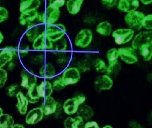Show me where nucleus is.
<instances>
[{"mask_svg":"<svg viewBox=\"0 0 152 128\" xmlns=\"http://www.w3.org/2000/svg\"><path fill=\"white\" fill-rule=\"evenodd\" d=\"M129 126L130 127L134 128H142V127L139 122L135 121H129Z\"/></svg>","mask_w":152,"mask_h":128,"instance_id":"nucleus-43","label":"nucleus"},{"mask_svg":"<svg viewBox=\"0 0 152 128\" xmlns=\"http://www.w3.org/2000/svg\"><path fill=\"white\" fill-rule=\"evenodd\" d=\"M39 74L41 77L44 78H52L56 75L55 67L51 63H46L41 67L39 71Z\"/></svg>","mask_w":152,"mask_h":128,"instance_id":"nucleus-24","label":"nucleus"},{"mask_svg":"<svg viewBox=\"0 0 152 128\" xmlns=\"http://www.w3.org/2000/svg\"><path fill=\"white\" fill-rule=\"evenodd\" d=\"M84 128H99V124L96 121H88L85 123L84 126Z\"/></svg>","mask_w":152,"mask_h":128,"instance_id":"nucleus-41","label":"nucleus"},{"mask_svg":"<svg viewBox=\"0 0 152 128\" xmlns=\"http://www.w3.org/2000/svg\"><path fill=\"white\" fill-rule=\"evenodd\" d=\"M80 105L77 99L75 96L64 101L62 105V109L66 115L72 116L77 113Z\"/></svg>","mask_w":152,"mask_h":128,"instance_id":"nucleus-12","label":"nucleus"},{"mask_svg":"<svg viewBox=\"0 0 152 128\" xmlns=\"http://www.w3.org/2000/svg\"><path fill=\"white\" fill-rule=\"evenodd\" d=\"M66 1V0H48V4L61 9L65 6Z\"/></svg>","mask_w":152,"mask_h":128,"instance_id":"nucleus-39","label":"nucleus"},{"mask_svg":"<svg viewBox=\"0 0 152 128\" xmlns=\"http://www.w3.org/2000/svg\"><path fill=\"white\" fill-rule=\"evenodd\" d=\"M139 6V0H118L117 7L120 11L128 13L135 11Z\"/></svg>","mask_w":152,"mask_h":128,"instance_id":"nucleus-14","label":"nucleus"},{"mask_svg":"<svg viewBox=\"0 0 152 128\" xmlns=\"http://www.w3.org/2000/svg\"><path fill=\"white\" fill-rule=\"evenodd\" d=\"M14 124V119L10 114L3 113L0 117V128H12Z\"/></svg>","mask_w":152,"mask_h":128,"instance_id":"nucleus-29","label":"nucleus"},{"mask_svg":"<svg viewBox=\"0 0 152 128\" xmlns=\"http://www.w3.org/2000/svg\"><path fill=\"white\" fill-rule=\"evenodd\" d=\"M3 114V109L0 107V117Z\"/></svg>","mask_w":152,"mask_h":128,"instance_id":"nucleus-49","label":"nucleus"},{"mask_svg":"<svg viewBox=\"0 0 152 128\" xmlns=\"http://www.w3.org/2000/svg\"><path fill=\"white\" fill-rule=\"evenodd\" d=\"M19 87L18 85L12 84L6 88V92L7 95L10 97H13L16 96L18 93Z\"/></svg>","mask_w":152,"mask_h":128,"instance_id":"nucleus-36","label":"nucleus"},{"mask_svg":"<svg viewBox=\"0 0 152 128\" xmlns=\"http://www.w3.org/2000/svg\"><path fill=\"white\" fill-rule=\"evenodd\" d=\"M9 18L8 10L3 6H0V23L6 21Z\"/></svg>","mask_w":152,"mask_h":128,"instance_id":"nucleus-40","label":"nucleus"},{"mask_svg":"<svg viewBox=\"0 0 152 128\" xmlns=\"http://www.w3.org/2000/svg\"><path fill=\"white\" fill-rule=\"evenodd\" d=\"M121 69V66L119 63L118 62L114 66H109L107 67L106 73L108 75L111 76H115L118 75Z\"/></svg>","mask_w":152,"mask_h":128,"instance_id":"nucleus-33","label":"nucleus"},{"mask_svg":"<svg viewBox=\"0 0 152 128\" xmlns=\"http://www.w3.org/2000/svg\"><path fill=\"white\" fill-rule=\"evenodd\" d=\"M94 68L96 72L100 73L106 72L108 65L102 59L98 58L95 60L94 62Z\"/></svg>","mask_w":152,"mask_h":128,"instance_id":"nucleus-31","label":"nucleus"},{"mask_svg":"<svg viewBox=\"0 0 152 128\" xmlns=\"http://www.w3.org/2000/svg\"><path fill=\"white\" fill-rule=\"evenodd\" d=\"M139 53L145 61H149L152 58V44L143 45L139 48Z\"/></svg>","mask_w":152,"mask_h":128,"instance_id":"nucleus-28","label":"nucleus"},{"mask_svg":"<svg viewBox=\"0 0 152 128\" xmlns=\"http://www.w3.org/2000/svg\"><path fill=\"white\" fill-rule=\"evenodd\" d=\"M44 30L41 24L31 23L27 26L26 36L28 41L32 42L35 38Z\"/></svg>","mask_w":152,"mask_h":128,"instance_id":"nucleus-16","label":"nucleus"},{"mask_svg":"<svg viewBox=\"0 0 152 128\" xmlns=\"http://www.w3.org/2000/svg\"><path fill=\"white\" fill-rule=\"evenodd\" d=\"M84 0H66V6L67 11L70 15L75 16L80 12Z\"/></svg>","mask_w":152,"mask_h":128,"instance_id":"nucleus-20","label":"nucleus"},{"mask_svg":"<svg viewBox=\"0 0 152 128\" xmlns=\"http://www.w3.org/2000/svg\"><path fill=\"white\" fill-rule=\"evenodd\" d=\"M77 114L80 116L84 121L89 120L93 118L94 115V111L93 108L87 105H80Z\"/></svg>","mask_w":152,"mask_h":128,"instance_id":"nucleus-25","label":"nucleus"},{"mask_svg":"<svg viewBox=\"0 0 152 128\" xmlns=\"http://www.w3.org/2000/svg\"><path fill=\"white\" fill-rule=\"evenodd\" d=\"M17 100L16 107L18 111L21 115H25L27 111L28 107V100L27 99L26 96L21 92H19L16 96Z\"/></svg>","mask_w":152,"mask_h":128,"instance_id":"nucleus-23","label":"nucleus"},{"mask_svg":"<svg viewBox=\"0 0 152 128\" xmlns=\"http://www.w3.org/2000/svg\"><path fill=\"white\" fill-rule=\"evenodd\" d=\"M36 89L39 97L43 99L51 96L53 91L52 84L48 80H43L36 85Z\"/></svg>","mask_w":152,"mask_h":128,"instance_id":"nucleus-15","label":"nucleus"},{"mask_svg":"<svg viewBox=\"0 0 152 128\" xmlns=\"http://www.w3.org/2000/svg\"><path fill=\"white\" fill-rule=\"evenodd\" d=\"M61 78L66 86L76 85L79 82L81 78L80 72L77 68L69 67L64 71Z\"/></svg>","mask_w":152,"mask_h":128,"instance_id":"nucleus-6","label":"nucleus"},{"mask_svg":"<svg viewBox=\"0 0 152 128\" xmlns=\"http://www.w3.org/2000/svg\"><path fill=\"white\" fill-rule=\"evenodd\" d=\"M13 128H25V127L23 126L22 124H14V125L12 126V127Z\"/></svg>","mask_w":152,"mask_h":128,"instance_id":"nucleus-46","label":"nucleus"},{"mask_svg":"<svg viewBox=\"0 0 152 128\" xmlns=\"http://www.w3.org/2000/svg\"><path fill=\"white\" fill-rule=\"evenodd\" d=\"M145 15L141 12L134 11L126 13L124 20L128 26L131 28L141 29L142 27V22Z\"/></svg>","mask_w":152,"mask_h":128,"instance_id":"nucleus-7","label":"nucleus"},{"mask_svg":"<svg viewBox=\"0 0 152 128\" xmlns=\"http://www.w3.org/2000/svg\"><path fill=\"white\" fill-rule=\"evenodd\" d=\"M21 86L27 89L36 86L37 83V78L31 72L24 69L20 73Z\"/></svg>","mask_w":152,"mask_h":128,"instance_id":"nucleus-13","label":"nucleus"},{"mask_svg":"<svg viewBox=\"0 0 152 128\" xmlns=\"http://www.w3.org/2000/svg\"><path fill=\"white\" fill-rule=\"evenodd\" d=\"M16 49L12 46H6L0 52V68H2L12 60L16 55Z\"/></svg>","mask_w":152,"mask_h":128,"instance_id":"nucleus-19","label":"nucleus"},{"mask_svg":"<svg viewBox=\"0 0 152 128\" xmlns=\"http://www.w3.org/2000/svg\"><path fill=\"white\" fill-rule=\"evenodd\" d=\"M96 32L98 34L103 37H108L111 35L113 32L112 24L107 20H103L96 25Z\"/></svg>","mask_w":152,"mask_h":128,"instance_id":"nucleus-22","label":"nucleus"},{"mask_svg":"<svg viewBox=\"0 0 152 128\" xmlns=\"http://www.w3.org/2000/svg\"><path fill=\"white\" fill-rule=\"evenodd\" d=\"M94 85L95 88L100 91L110 90L113 85V80L108 74L100 75L95 79Z\"/></svg>","mask_w":152,"mask_h":128,"instance_id":"nucleus-10","label":"nucleus"},{"mask_svg":"<svg viewBox=\"0 0 152 128\" xmlns=\"http://www.w3.org/2000/svg\"><path fill=\"white\" fill-rule=\"evenodd\" d=\"M52 84L53 90L55 91H60L66 86L62 81L61 78H58L57 79L53 80Z\"/></svg>","mask_w":152,"mask_h":128,"instance_id":"nucleus-34","label":"nucleus"},{"mask_svg":"<svg viewBox=\"0 0 152 128\" xmlns=\"http://www.w3.org/2000/svg\"><path fill=\"white\" fill-rule=\"evenodd\" d=\"M8 79L7 72L2 68H0V88L3 87L6 84Z\"/></svg>","mask_w":152,"mask_h":128,"instance_id":"nucleus-38","label":"nucleus"},{"mask_svg":"<svg viewBox=\"0 0 152 128\" xmlns=\"http://www.w3.org/2000/svg\"><path fill=\"white\" fill-rule=\"evenodd\" d=\"M39 13L38 10L26 11L20 12L19 17L20 24L22 26H27L28 24L34 23V21L37 20Z\"/></svg>","mask_w":152,"mask_h":128,"instance_id":"nucleus-18","label":"nucleus"},{"mask_svg":"<svg viewBox=\"0 0 152 128\" xmlns=\"http://www.w3.org/2000/svg\"><path fill=\"white\" fill-rule=\"evenodd\" d=\"M44 31L48 39L53 42L55 43L66 36L67 29L65 25L58 22L55 24L45 25Z\"/></svg>","mask_w":152,"mask_h":128,"instance_id":"nucleus-2","label":"nucleus"},{"mask_svg":"<svg viewBox=\"0 0 152 128\" xmlns=\"http://www.w3.org/2000/svg\"><path fill=\"white\" fill-rule=\"evenodd\" d=\"M84 119L79 115L75 117H68L64 121V127L66 128H78L84 123Z\"/></svg>","mask_w":152,"mask_h":128,"instance_id":"nucleus-26","label":"nucleus"},{"mask_svg":"<svg viewBox=\"0 0 152 128\" xmlns=\"http://www.w3.org/2000/svg\"><path fill=\"white\" fill-rule=\"evenodd\" d=\"M103 128H112L113 127L110 125H106L103 127Z\"/></svg>","mask_w":152,"mask_h":128,"instance_id":"nucleus-48","label":"nucleus"},{"mask_svg":"<svg viewBox=\"0 0 152 128\" xmlns=\"http://www.w3.org/2000/svg\"><path fill=\"white\" fill-rule=\"evenodd\" d=\"M94 38V34L91 29L84 28L80 29L74 39L75 46L79 49H85L90 46Z\"/></svg>","mask_w":152,"mask_h":128,"instance_id":"nucleus-3","label":"nucleus"},{"mask_svg":"<svg viewBox=\"0 0 152 128\" xmlns=\"http://www.w3.org/2000/svg\"><path fill=\"white\" fill-rule=\"evenodd\" d=\"M142 27L148 30L152 29V14L145 16L142 22Z\"/></svg>","mask_w":152,"mask_h":128,"instance_id":"nucleus-35","label":"nucleus"},{"mask_svg":"<svg viewBox=\"0 0 152 128\" xmlns=\"http://www.w3.org/2000/svg\"><path fill=\"white\" fill-rule=\"evenodd\" d=\"M29 48L28 46H25V47H23L20 50V53L22 55H26L29 51Z\"/></svg>","mask_w":152,"mask_h":128,"instance_id":"nucleus-44","label":"nucleus"},{"mask_svg":"<svg viewBox=\"0 0 152 128\" xmlns=\"http://www.w3.org/2000/svg\"><path fill=\"white\" fill-rule=\"evenodd\" d=\"M102 5L107 9H112L117 6L118 0H100Z\"/></svg>","mask_w":152,"mask_h":128,"instance_id":"nucleus-37","label":"nucleus"},{"mask_svg":"<svg viewBox=\"0 0 152 128\" xmlns=\"http://www.w3.org/2000/svg\"><path fill=\"white\" fill-rule=\"evenodd\" d=\"M4 39V37L2 33L0 31V45L3 42Z\"/></svg>","mask_w":152,"mask_h":128,"instance_id":"nucleus-47","label":"nucleus"},{"mask_svg":"<svg viewBox=\"0 0 152 128\" xmlns=\"http://www.w3.org/2000/svg\"><path fill=\"white\" fill-rule=\"evenodd\" d=\"M56 44L53 46L54 51L58 53H63L65 51L67 50L68 47V43L65 37L59 41L56 42Z\"/></svg>","mask_w":152,"mask_h":128,"instance_id":"nucleus-32","label":"nucleus"},{"mask_svg":"<svg viewBox=\"0 0 152 128\" xmlns=\"http://www.w3.org/2000/svg\"><path fill=\"white\" fill-rule=\"evenodd\" d=\"M76 97L80 105H83L86 100V96L83 94L77 95L76 96Z\"/></svg>","mask_w":152,"mask_h":128,"instance_id":"nucleus-42","label":"nucleus"},{"mask_svg":"<svg viewBox=\"0 0 152 128\" xmlns=\"http://www.w3.org/2000/svg\"><path fill=\"white\" fill-rule=\"evenodd\" d=\"M60 9L47 4L43 12L39 13L37 20L44 26L58 23L60 18Z\"/></svg>","mask_w":152,"mask_h":128,"instance_id":"nucleus-1","label":"nucleus"},{"mask_svg":"<svg viewBox=\"0 0 152 128\" xmlns=\"http://www.w3.org/2000/svg\"><path fill=\"white\" fill-rule=\"evenodd\" d=\"M41 4V0H20L19 11L22 12L26 11L38 10Z\"/></svg>","mask_w":152,"mask_h":128,"instance_id":"nucleus-21","label":"nucleus"},{"mask_svg":"<svg viewBox=\"0 0 152 128\" xmlns=\"http://www.w3.org/2000/svg\"><path fill=\"white\" fill-rule=\"evenodd\" d=\"M45 116H50L54 114L58 107V103L53 97L51 96L44 99L41 106Z\"/></svg>","mask_w":152,"mask_h":128,"instance_id":"nucleus-17","label":"nucleus"},{"mask_svg":"<svg viewBox=\"0 0 152 128\" xmlns=\"http://www.w3.org/2000/svg\"><path fill=\"white\" fill-rule=\"evenodd\" d=\"M152 44V30L143 31L137 34L133 40L132 47L138 50L143 45Z\"/></svg>","mask_w":152,"mask_h":128,"instance_id":"nucleus-9","label":"nucleus"},{"mask_svg":"<svg viewBox=\"0 0 152 128\" xmlns=\"http://www.w3.org/2000/svg\"><path fill=\"white\" fill-rule=\"evenodd\" d=\"M26 97L28 100L29 103L32 104L38 102L41 98L39 97L37 92L36 86L28 89L27 93L26 94Z\"/></svg>","mask_w":152,"mask_h":128,"instance_id":"nucleus-30","label":"nucleus"},{"mask_svg":"<svg viewBox=\"0 0 152 128\" xmlns=\"http://www.w3.org/2000/svg\"><path fill=\"white\" fill-rule=\"evenodd\" d=\"M133 47H122L118 49L119 58L122 61L128 64L138 62L137 54Z\"/></svg>","mask_w":152,"mask_h":128,"instance_id":"nucleus-8","label":"nucleus"},{"mask_svg":"<svg viewBox=\"0 0 152 128\" xmlns=\"http://www.w3.org/2000/svg\"><path fill=\"white\" fill-rule=\"evenodd\" d=\"M134 34V32L131 29L120 28L113 31L111 36L116 44L122 45L130 42Z\"/></svg>","mask_w":152,"mask_h":128,"instance_id":"nucleus-4","label":"nucleus"},{"mask_svg":"<svg viewBox=\"0 0 152 128\" xmlns=\"http://www.w3.org/2000/svg\"><path fill=\"white\" fill-rule=\"evenodd\" d=\"M44 116L42 107H36L30 110L27 113L25 121L28 125H35L42 121Z\"/></svg>","mask_w":152,"mask_h":128,"instance_id":"nucleus-11","label":"nucleus"},{"mask_svg":"<svg viewBox=\"0 0 152 128\" xmlns=\"http://www.w3.org/2000/svg\"><path fill=\"white\" fill-rule=\"evenodd\" d=\"M54 43L46 37L44 31L40 34L32 42L33 50L37 51L51 50H53Z\"/></svg>","mask_w":152,"mask_h":128,"instance_id":"nucleus-5","label":"nucleus"},{"mask_svg":"<svg viewBox=\"0 0 152 128\" xmlns=\"http://www.w3.org/2000/svg\"><path fill=\"white\" fill-rule=\"evenodd\" d=\"M141 1L145 5H147L152 3V0H141Z\"/></svg>","mask_w":152,"mask_h":128,"instance_id":"nucleus-45","label":"nucleus"},{"mask_svg":"<svg viewBox=\"0 0 152 128\" xmlns=\"http://www.w3.org/2000/svg\"><path fill=\"white\" fill-rule=\"evenodd\" d=\"M106 57L108 62V66H114L118 62V61L119 58L118 50L116 48H111L106 53Z\"/></svg>","mask_w":152,"mask_h":128,"instance_id":"nucleus-27","label":"nucleus"}]
</instances>
